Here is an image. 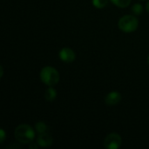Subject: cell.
Wrapping results in <instances>:
<instances>
[{
  "label": "cell",
  "instance_id": "9c48e42d",
  "mask_svg": "<svg viewBox=\"0 0 149 149\" xmlns=\"http://www.w3.org/2000/svg\"><path fill=\"white\" fill-rule=\"evenodd\" d=\"M35 130H36V132L38 134H45V133H47L48 127H47V125L45 122H43V121H38L35 124Z\"/></svg>",
  "mask_w": 149,
  "mask_h": 149
},
{
  "label": "cell",
  "instance_id": "ba28073f",
  "mask_svg": "<svg viewBox=\"0 0 149 149\" xmlns=\"http://www.w3.org/2000/svg\"><path fill=\"white\" fill-rule=\"evenodd\" d=\"M56 98H57V91L52 86H49L45 92V99L46 100V101L52 102Z\"/></svg>",
  "mask_w": 149,
  "mask_h": 149
},
{
  "label": "cell",
  "instance_id": "6da1fadb",
  "mask_svg": "<svg viewBox=\"0 0 149 149\" xmlns=\"http://www.w3.org/2000/svg\"><path fill=\"white\" fill-rule=\"evenodd\" d=\"M14 137L20 144H30L35 138V131L30 125L21 124L15 128Z\"/></svg>",
  "mask_w": 149,
  "mask_h": 149
},
{
  "label": "cell",
  "instance_id": "9a60e30c",
  "mask_svg": "<svg viewBox=\"0 0 149 149\" xmlns=\"http://www.w3.org/2000/svg\"><path fill=\"white\" fill-rule=\"evenodd\" d=\"M0 70H1V72H0V77H1V78H3V66H2V65L0 66Z\"/></svg>",
  "mask_w": 149,
  "mask_h": 149
},
{
  "label": "cell",
  "instance_id": "4fadbf2b",
  "mask_svg": "<svg viewBox=\"0 0 149 149\" xmlns=\"http://www.w3.org/2000/svg\"><path fill=\"white\" fill-rule=\"evenodd\" d=\"M6 138V134H5V131L2 128L0 130V143H3L4 140Z\"/></svg>",
  "mask_w": 149,
  "mask_h": 149
},
{
  "label": "cell",
  "instance_id": "5bb4252c",
  "mask_svg": "<svg viewBox=\"0 0 149 149\" xmlns=\"http://www.w3.org/2000/svg\"><path fill=\"white\" fill-rule=\"evenodd\" d=\"M38 147H39V146H38V143H37V142H36V144H34V143H33V141H32V142H31V143H30V148H38Z\"/></svg>",
  "mask_w": 149,
  "mask_h": 149
},
{
  "label": "cell",
  "instance_id": "7c38bea8",
  "mask_svg": "<svg viewBox=\"0 0 149 149\" xmlns=\"http://www.w3.org/2000/svg\"><path fill=\"white\" fill-rule=\"evenodd\" d=\"M132 12L134 14V15H141V14H142V12H143V6H142V4H141V3H134V5H133V7H132Z\"/></svg>",
  "mask_w": 149,
  "mask_h": 149
},
{
  "label": "cell",
  "instance_id": "e0dca14e",
  "mask_svg": "<svg viewBox=\"0 0 149 149\" xmlns=\"http://www.w3.org/2000/svg\"><path fill=\"white\" fill-rule=\"evenodd\" d=\"M148 65H149V55H148Z\"/></svg>",
  "mask_w": 149,
  "mask_h": 149
},
{
  "label": "cell",
  "instance_id": "5b68a950",
  "mask_svg": "<svg viewBox=\"0 0 149 149\" xmlns=\"http://www.w3.org/2000/svg\"><path fill=\"white\" fill-rule=\"evenodd\" d=\"M58 57L60 60L65 63H72L76 59V53L72 49L69 47H64L59 51Z\"/></svg>",
  "mask_w": 149,
  "mask_h": 149
},
{
  "label": "cell",
  "instance_id": "8992f818",
  "mask_svg": "<svg viewBox=\"0 0 149 149\" xmlns=\"http://www.w3.org/2000/svg\"><path fill=\"white\" fill-rule=\"evenodd\" d=\"M121 99H122V96L119 92L113 91V92L108 93L107 96L105 97V103L106 105L109 107H113V106L118 105L121 101Z\"/></svg>",
  "mask_w": 149,
  "mask_h": 149
},
{
  "label": "cell",
  "instance_id": "ac0fdd59",
  "mask_svg": "<svg viewBox=\"0 0 149 149\" xmlns=\"http://www.w3.org/2000/svg\"><path fill=\"white\" fill-rule=\"evenodd\" d=\"M141 1H146V0H141Z\"/></svg>",
  "mask_w": 149,
  "mask_h": 149
},
{
  "label": "cell",
  "instance_id": "7a4b0ae2",
  "mask_svg": "<svg viewBox=\"0 0 149 149\" xmlns=\"http://www.w3.org/2000/svg\"><path fill=\"white\" fill-rule=\"evenodd\" d=\"M40 80L48 86H53L59 81V73L58 70L52 66H45L39 73Z\"/></svg>",
  "mask_w": 149,
  "mask_h": 149
},
{
  "label": "cell",
  "instance_id": "30bf717a",
  "mask_svg": "<svg viewBox=\"0 0 149 149\" xmlns=\"http://www.w3.org/2000/svg\"><path fill=\"white\" fill-rule=\"evenodd\" d=\"M114 5L120 7V8H126L129 6L132 0H110Z\"/></svg>",
  "mask_w": 149,
  "mask_h": 149
},
{
  "label": "cell",
  "instance_id": "8fae6325",
  "mask_svg": "<svg viewBox=\"0 0 149 149\" xmlns=\"http://www.w3.org/2000/svg\"><path fill=\"white\" fill-rule=\"evenodd\" d=\"M109 0H92L93 5L97 9H103L108 4Z\"/></svg>",
  "mask_w": 149,
  "mask_h": 149
},
{
  "label": "cell",
  "instance_id": "2e32d148",
  "mask_svg": "<svg viewBox=\"0 0 149 149\" xmlns=\"http://www.w3.org/2000/svg\"><path fill=\"white\" fill-rule=\"evenodd\" d=\"M146 9H147V11L149 13V1L147 3V4H146Z\"/></svg>",
  "mask_w": 149,
  "mask_h": 149
},
{
  "label": "cell",
  "instance_id": "277c9868",
  "mask_svg": "<svg viewBox=\"0 0 149 149\" xmlns=\"http://www.w3.org/2000/svg\"><path fill=\"white\" fill-rule=\"evenodd\" d=\"M122 139L117 133H111L107 134L104 140V147L107 149H118L121 147Z\"/></svg>",
  "mask_w": 149,
  "mask_h": 149
},
{
  "label": "cell",
  "instance_id": "52a82bcc",
  "mask_svg": "<svg viewBox=\"0 0 149 149\" xmlns=\"http://www.w3.org/2000/svg\"><path fill=\"white\" fill-rule=\"evenodd\" d=\"M37 143L40 148H48L53 144V138L47 133L41 134L37 138Z\"/></svg>",
  "mask_w": 149,
  "mask_h": 149
},
{
  "label": "cell",
  "instance_id": "3957f363",
  "mask_svg": "<svg viewBox=\"0 0 149 149\" xmlns=\"http://www.w3.org/2000/svg\"><path fill=\"white\" fill-rule=\"evenodd\" d=\"M120 30L126 33H131L137 30L139 26V20L133 15H125L121 17L118 22Z\"/></svg>",
  "mask_w": 149,
  "mask_h": 149
}]
</instances>
